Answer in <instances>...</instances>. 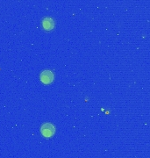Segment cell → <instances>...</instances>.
<instances>
[{
  "label": "cell",
  "mask_w": 150,
  "mask_h": 158,
  "mask_svg": "<svg viewBox=\"0 0 150 158\" xmlns=\"http://www.w3.org/2000/svg\"><path fill=\"white\" fill-rule=\"evenodd\" d=\"M40 131H41V134L46 138H49L51 136L54 135L55 131H56V127H54V125H52L51 123H45V124L41 126Z\"/></svg>",
  "instance_id": "cell-1"
},
{
  "label": "cell",
  "mask_w": 150,
  "mask_h": 158,
  "mask_svg": "<svg viewBox=\"0 0 150 158\" xmlns=\"http://www.w3.org/2000/svg\"><path fill=\"white\" fill-rule=\"evenodd\" d=\"M54 79V75L50 70H44L40 74V80L44 84H49Z\"/></svg>",
  "instance_id": "cell-2"
},
{
  "label": "cell",
  "mask_w": 150,
  "mask_h": 158,
  "mask_svg": "<svg viewBox=\"0 0 150 158\" xmlns=\"http://www.w3.org/2000/svg\"><path fill=\"white\" fill-rule=\"evenodd\" d=\"M54 26H55V23H54V20L52 18L46 17L43 19L42 27H44L45 30H51V29H53Z\"/></svg>",
  "instance_id": "cell-3"
}]
</instances>
